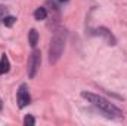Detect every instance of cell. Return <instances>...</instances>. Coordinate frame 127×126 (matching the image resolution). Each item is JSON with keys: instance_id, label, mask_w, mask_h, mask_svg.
<instances>
[{"instance_id": "obj_6", "label": "cell", "mask_w": 127, "mask_h": 126, "mask_svg": "<svg viewBox=\"0 0 127 126\" xmlns=\"http://www.w3.org/2000/svg\"><path fill=\"white\" fill-rule=\"evenodd\" d=\"M9 68H10V64H9L7 57H6V55H1V58H0V74L7 73Z\"/></svg>"}, {"instance_id": "obj_8", "label": "cell", "mask_w": 127, "mask_h": 126, "mask_svg": "<svg viewBox=\"0 0 127 126\" xmlns=\"http://www.w3.org/2000/svg\"><path fill=\"white\" fill-rule=\"evenodd\" d=\"M46 16H47V12H46L44 7H38V9L34 12V18H35L37 21H41V19H44Z\"/></svg>"}, {"instance_id": "obj_7", "label": "cell", "mask_w": 127, "mask_h": 126, "mask_svg": "<svg viewBox=\"0 0 127 126\" xmlns=\"http://www.w3.org/2000/svg\"><path fill=\"white\" fill-rule=\"evenodd\" d=\"M37 42H38V33L37 30H30L28 33V43L31 45V48H35V45H37Z\"/></svg>"}, {"instance_id": "obj_12", "label": "cell", "mask_w": 127, "mask_h": 126, "mask_svg": "<svg viewBox=\"0 0 127 126\" xmlns=\"http://www.w3.org/2000/svg\"><path fill=\"white\" fill-rule=\"evenodd\" d=\"M59 1H66V0H59Z\"/></svg>"}, {"instance_id": "obj_5", "label": "cell", "mask_w": 127, "mask_h": 126, "mask_svg": "<svg viewBox=\"0 0 127 126\" xmlns=\"http://www.w3.org/2000/svg\"><path fill=\"white\" fill-rule=\"evenodd\" d=\"M96 34L102 36L108 45H115V43H117V40H115V37L112 36V33L109 31L108 28H105V27H99V28L96 30Z\"/></svg>"}, {"instance_id": "obj_4", "label": "cell", "mask_w": 127, "mask_h": 126, "mask_svg": "<svg viewBox=\"0 0 127 126\" xmlns=\"http://www.w3.org/2000/svg\"><path fill=\"white\" fill-rule=\"evenodd\" d=\"M16 96H18V105H19V108H24V107H27V105L30 104L31 96H30V92H28V86H27L25 83H22V85L19 86Z\"/></svg>"}, {"instance_id": "obj_9", "label": "cell", "mask_w": 127, "mask_h": 126, "mask_svg": "<svg viewBox=\"0 0 127 126\" xmlns=\"http://www.w3.org/2000/svg\"><path fill=\"white\" fill-rule=\"evenodd\" d=\"M15 21H16V18H15V16H10V15H6V16L3 18V24H4L6 27H12V25L15 24Z\"/></svg>"}, {"instance_id": "obj_10", "label": "cell", "mask_w": 127, "mask_h": 126, "mask_svg": "<svg viewBox=\"0 0 127 126\" xmlns=\"http://www.w3.org/2000/svg\"><path fill=\"white\" fill-rule=\"evenodd\" d=\"M24 125H30V126H32V125H35V120H34V117L32 116H25V119H24Z\"/></svg>"}, {"instance_id": "obj_2", "label": "cell", "mask_w": 127, "mask_h": 126, "mask_svg": "<svg viewBox=\"0 0 127 126\" xmlns=\"http://www.w3.org/2000/svg\"><path fill=\"white\" fill-rule=\"evenodd\" d=\"M65 36L66 33L61 30V31H56L55 36L52 37L50 40V48H49V61L52 64L58 63V60L61 58L64 52V48H65Z\"/></svg>"}, {"instance_id": "obj_11", "label": "cell", "mask_w": 127, "mask_h": 126, "mask_svg": "<svg viewBox=\"0 0 127 126\" xmlns=\"http://www.w3.org/2000/svg\"><path fill=\"white\" fill-rule=\"evenodd\" d=\"M6 15H7V7L3 6V4H0V21H3V18Z\"/></svg>"}, {"instance_id": "obj_3", "label": "cell", "mask_w": 127, "mask_h": 126, "mask_svg": "<svg viewBox=\"0 0 127 126\" xmlns=\"http://www.w3.org/2000/svg\"><path fill=\"white\" fill-rule=\"evenodd\" d=\"M40 63H41V54H40V51L34 49L32 54L30 55V60H28V76L31 79L37 74V70L40 68Z\"/></svg>"}, {"instance_id": "obj_1", "label": "cell", "mask_w": 127, "mask_h": 126, "mask_svg": "<svg viewBox=\"0 0 127 126\" xmlns=\"http://www.w3.org/2000/svg\"><path fill=\"white\" fill-rule=\"evenodd\" d=\"M81 96L84 99H87L92 105H95L97 110H100L106 117H111V119H121L123 117V111L118 107H115L112 102L105 99L103 96L90 94V92H81Z\"/></svg>"}]
</instances>
